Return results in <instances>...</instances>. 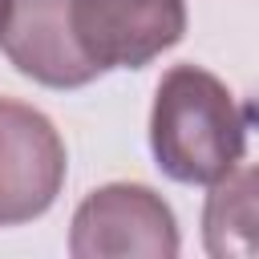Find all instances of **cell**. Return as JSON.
Returning <instances> with one entry per match:
<instances>
[{"mask_svg": "<svg viewBox=\"0 0 259 259\" xmlns=\"http://www.w3.org/2000/svg\"><path fill=\"white\" fill-rule=\"evenodd\" d=\"M182 247L174 210L142 182H109L81 198L69 227L73 259H174Z\"/></svg>", "mask_w": 259, "mask_h": 259, "instance_id": "obj_2", "label": "cell"}, {"mask_svg": "<svg viewBox=\"0 0 259 259\" xmlns=\"http://www.w3.org/2000/svg\"><path fill=\"white\" fill-rule=\"evenodd\" d=\"M65 166L57 125L40 109L0 97V227L40 219L65 186Z\"/></svg>", "mask_w": 259, "mask_h": 259, "instance_id": "obj_3", "label": "cell"}, {"mask_svg": "<svg viewBox=\"0 0 259 259\" xmlns=\"http://www.w3.org/2000/svg\"><path fill=\"white\" fill-rule=\"evenodd\" d=\"M202 247L210 259H259V162L227 170L202 202Z\"/></svg>", "mask_w": 259, "mask_h": 259, "instance_id": "obj_6", "label": "cell"}, {"mask_svg": "<svg viewBox=\"0 0 259 259\" xmlns=\"http://www.w3.org/2000/svg\"><path fill=\"white\" fill-rule=\"evenodd\" d=\"M0 49L24 77L49 89H81L101 73L77 36L73 0H12Z\"/></svg>", "mask_w": 259, "mask_h": 259, "instance_id": "obj_5", "label": "cell"}, {"mask_svg": "<svg viewBox=\"0 0 259 259\" xmlns=\"http://www.w3.org/2000/svg\"><path fill=\"white\" fill-rule=\"evenodd\" d=\"M8 8H12V0H0V36H4V24H8Z\"/></svg>", "mask_w": 259, "mask_h": 259, "instance_id": "obj_7", "label": "cell"}, {"mask_svg": "<svg viewBox=\"0 0 259 259\" xmlns=\"http://www.w3.org/2000/svg\"><path fill=\"white\" fill-rule=\"evenodd\" d=\"M255 109H243L227 81L202 65H174L162 73L150 109V150L166 178L182 186H210L239 166L247 150V125Z\"/></svg>", "mask_w": 259, "mask_h": 259, "instance_id": "obj_1", "label": "cell"}, {"mask_svg": "<svg viewBox=\"0 0 259 259\" xmlns=\"http://www.w3.org/2000/svg\"><path fill=\"white\" fill-rule=\"evenodd\" d=\"M77 36L105 69H146L186 32V0H73Z\"/></svg>", "mask_w": 259, "mask_h": 259, "instance_id": "obj_4", "label": "cell"}]
</instances>
